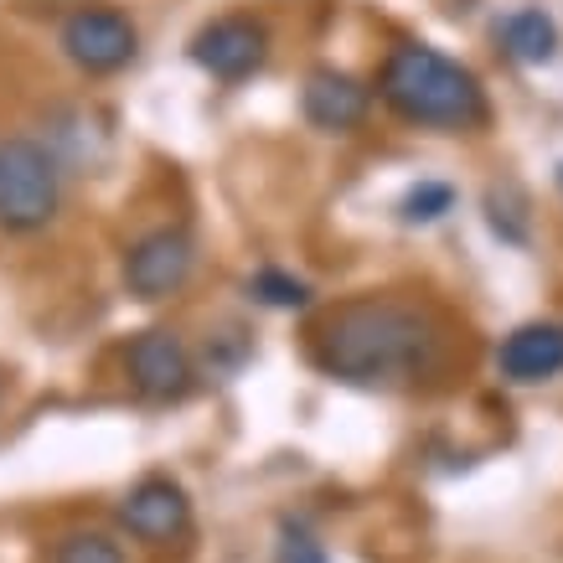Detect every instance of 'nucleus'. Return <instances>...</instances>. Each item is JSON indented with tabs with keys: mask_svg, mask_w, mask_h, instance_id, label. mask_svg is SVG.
<instances>
[{
	"mask_svg": "<svg viewBox=\"0 0 563 563\" xmlns=\"http://www.w3.org/2000/svg\"><path fill=\"white\" fill-rule=\"evenodd\" d=\"M450 336L434 310L357 295L331 306L310 331V362L352 388H413L444 367Z\"/></svg>",
	"mask_w": 563,
	"mask_h": 563,
	"instance_id": "nucleus-1",
	"label": "nucleus"
},
{
	"mask_svg": "<svg viewBox=\"0 0 563 563\" xmlns=\"http://www.w3.org/2000/svg\"><path fill=\"white\" fill-rule=\"evenodd\" d=\"M377 93L398 120L424 124V130H471L486 120L481 78L429 42H398L383 63Z\"/></svg>",
	"mask_w": 563,
	"mask_h": 563,
	"instance_id": "nucleus-2",
	"label": "nucleus"
},
{
	"mask_svg": "<svg viewBox=\"0 0 563 563\" xmlns=\"http://www.w3.org/2000/svg\"><path fill=\"white\" fill-rule=\"evenodd\" d=\"M63 176L36 140H0V228L36 233L57 218Z\"/></svg>",
	"mask_w": 563,
	"mask_h": 563,
	"instance_id": "nucleus-3",
	"label": "nucleus"
},
{
	"mask_svg": "<svg viewBox=\"0 0 563 563\" xmlns=\"http://www.w3.org/2000/svg\"><path fill=\"white\" fill-rule=\"evenodd\" d=\"M63 52H68V63H78L84 73H120L135 63L140 52V32L135 21L114 11V5H78L68 21H63Z\"/></svg>",
	"mask_w": 563,
	"mask_h": 563,
	"instance_id": "nucleus-4",
	"label": "nucleus"
},
{
	"mask_svg": "<svg viewBox=\"0 0 563 563\" xmlns=\"http://www.w3.org/2000/svg\"><path fill=\"white\" fill-rule=\"evenodd\" d=\"M191 63L207 73V78H218V84H243V78H254L264 68V57H269V26L258 16H218L207 21L202 32L191 36Z\"/></svg>",
	"mask_w": 563,
	"mask_h": 563,
	"instance_id": "nucleus-5",
	"label": "nucleus"
},
{
	"mask_svg": "<svg viewBox=\"0 0 563 563\" xmlns=\"http://www.w3.org/2000/svg\"><path fill=\"white\" fill-rule=\"evenodd\" d=\"M191 264H197V249L181 228H155L145 239L130 243L124 254V290L155 306V300H172L181 285L191 279Z\"/></svg>",
	"mask_w": 563,
	"mask_h": 563,
	"instance_id": "nucleus-6",
	"label": "nucleus"
},
{
	"mask_svg": "<svg viewBox=\"0 0 563 563\" xmlns=\"http://www.w3.org/2000/svg\"><path fill=\"white\" fill-rule=\"evenodd\" d=\"M124 367H130V383H135L151 404H176V398H187L191 393V352L181 346L176 331L166 325H151V331H140L130 352H124Z\"/></svg>",
	"mask_w": 563,
	"mask_h": 563,
	"instance_id": "nucleus-7",
	"label": "nucleus"
},
{
	"mask_svg": "<svg viewBox=\"0 0 563 563\" xmlns=\"http://www.w3.org/2000/svg\"><path fill=\"white\" fill-rule=\"evenodd\" d=\"M120 522L130 538H140V543L166 548L191 528V501L172 476H145L135 492L120 501Z\"/></svg>",
	"mask_w": 563,
	"mask_h": 563,
	"instance_id": "nucleus-8",
	"label": "nucleus"
},
{
	"mask_svg": "<svg viewBox=\"0 0 563 563\" xmlns=\"http://www.w3.org/2000/svg\"><path fill=\"white\" fill-rule=\"evenodd\" d=\"M367 109H373V93L342 68H316L300 88V114H306L310 130H321V135H346V130H357L367 120Z\"/></svg>",
	"mask_w": 563,
	"mask_h": 563,
	"instance_id": "nucleus-9",
	"label": "nucleus"
},
{
	"mask_svg": "<svg viewBox=\"0 0 563 563\" xmlns=\"http://www.w3.org/2000/svg\"><path fill=\"white\" fill-rule=\"evenodd\" d=\"M496 373L507 383H548L563 373V325L528 321L517 325L507 342L496 346Z\"/></svg>",
	"mask_w": 563,
	"mask_h": 563,
	"instance_id": "nucleus-10",
	"label": "nucleus"
},
{
	"mask_svg": "<svg viewBox=\"0 0 563 563\" xmlns=\"http://www.w3.org/2000/svg\"><path fill=\"white\" fill-rule=\"evenodd\" d=\"M496 36H501V47L512 52L517 63H532V68L559 57V21L548 16L543 5H517V11H507L501 26H496Z\"/></svg>",
	"mask_w": 563,
	"mask_h": 563,
	"instance_id": "nucleus-11",
	"label": "nucleus"
},
{
	"mask_svg": "<svg viewBox=\"0 0 563 563\" xmlns=\"http://www.w3.org/2000/svg\"><path fill=\"white\" fill-rule=\"evenodd\" d=\"M249 295L269 310H306L310 306V285L295 279L290 269H279V264H264V269L249 274Z\"/></svg>",
	"mask_w": 563,
	"mask_h": 563,
	"instance_id": "nucleus-12",
	"label": "nucleus"
},
{
	"mask_svg": "<svg viewBox=\"0 0 563 563\" xmlns=\"http://www.w3.org/2000/svg\"><path fill=\"white\" fill-rule=\"evenodd\" d=\"M444 212H455V187H450V181H413V187L398 197V222H409V228H429V222H440Z\"/></svg>",
	"mask_w": 563,
	"mask_h": 563,
	"instance_id": "nucleus-13",
	"label": "nucleus"
},
{
	"mask_svg": "<svg viewBox=\"0 0 563 563\" xmlns=\"http://www.w3.org/2000/svg\"><path fill=\"white\" fill-rule=\"evenodd\" d=\"M486 218L507 243H528V212H522V191L512 181L486 191Z\"/></svg>",
	"mask_w": 563,
	"mask_h": 563,
	"instance_id": "nucleus-14",
	"label": "nucleus"
},
{
	"mask_svg": "<svg viewBox=\"0 0 563 563\" xmlns=\"http://www.w3.org/2000/svg\"><path fill=\"white\" fill-rule=\"evenodd\" d=\"M52 563H124V553L103 532H73V538L57 543V559Z\"/></svg>",
	"mask_w": 563,
	"mask_h": 563,
	"instance_id": "nucleus-15",
	"label": "nucleus"
},
{
	"mask_svg": "<svg viewBox=\"0 0 563 563\" xmlns=\"http://www.w3.org/2000/svg\"><path fill=\"white\" fill-rule=\"evenodd\" d=\"M274 563H325V548L300 528L279 532V548H274Z\"/></svg>",
	"mask_w": 563,
	"mask_h": 563,
	"instance_id": "nucleus-16",
	"label": "nucleus"
},
{
	"mask_svg": "<svg viewBox=\"0 0 563 563\" xmlns=\"http://www.w3.org/2000/svg\"><path fill=\"white\" fill-rule=\"evenodd\" d=\"M559 191H563V161H559Z\"/></svg>",
	"mask_w": 563,
	"mask_h": 563,
	"instance_id": "nucleus-17",
	"label": "nucleus"
}]
</instances>
